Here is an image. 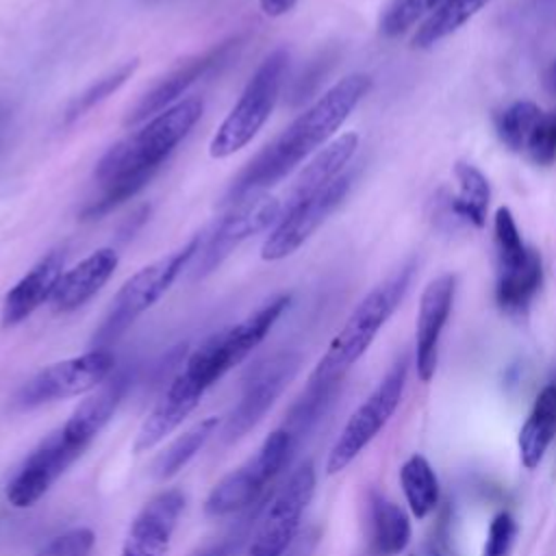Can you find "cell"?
Here are the masks:
<instances>
[{"label":"cell","mask_w":556,"mask_h":556,"mask_svg":"<svg viewBox=\"0 0 556 556\" xmlns=\"http://www.w3.org/2000/svg\"><path fill=\"white\" fill-rule=\"evenodd\" d=\"M369 89L371 78L361 72L334 83L241 169L228 189V200L235 202L243 195L265 191L293 172L306 156L319 152Z\"/></svg>","instance_id":"1"},{"label":"cell","mask_w":556,"mask_h":556,"mask_svg":"<svg viewBox=\"0 0 556 556\" xmlns=\"http://www.w3.org/2000/svg\"><path fill=\"white\" fill-rule=\"evenodd\" d=\"M204 102L195 96L182 98L169 109L143 122L135 132L113 143L96 163L93 178L100 187L124 180L150 182L165 159L189 135L202 117Z\"/></svg>","instance_id":"2"},{"label":"cell","mask_w":556,"mask_h":556,"mask_svg":"<svg viewBox=\"0 0 556 556\" xmlns=\"http://www.w3.org/2000/svg\"><path fill=\"white\" fill-rule=\"evenodd\" d=\"M415 267L413 258L402 263L356 304L311 371L308 382H341L343 374L367 352L376 334L404 300L413 282Z\"/></svg>","instance_id":"3"},{"label":"cell","mask_w":556,"mask_h":556,"mask_svg":"<svg viewBox=\"0 0 556 556\" xmlns=\"http://www.w3.org/2000/svg\"><path fill=\"white\" fill-rule=\"evenodd\" d=\"M100 430L91 426L83 415L72 410L67 421L46 437L17 467L7 482L4 495L13 508H30L37 504L50 486L85 454L96 441Z\"/></svg>","instance_id":"4"},{"label":"cell","mask_w":556,"mask_h":556,"mask_svg":"<svg viewBox=\"0 0 556 556\" xmlns=\"http://www.w3.org/2000/svg\"><path fill=\"white\" fill-rule=\"evenodd\" d=\"M287 70L289 50L285 46L271 50L261 61L256 72L250 76L245 89L241 91L237 104L217 126L208 143V154L213 159H226L245 148L256 137L280 98Z\"/></svg>","instance_id":"5"},{"label":"cell","mask_w":556,"mask_h":556,"mask_svg":"<svg viewBox=\"0 0 556 556\" xmlns=\"http://www.w3.org/2000/svg\"><path fill=\"white\" fill-rule=\"evenodd\" d=\"M200 248V235H193L185 245L161 256L159 261L135 271L115 293L111 308L93 334L96 348H106L117 341L137 317H141L148 308H152L174 285V280L189 267L191 258Z\"/></svg>","instance_id":"6"},{"label":"cell","mask_w":556,"mask_h":556,"mask_svg":"<svg viewBox=\"0 0 556 556\" xmlns=\"http://www.w3.org/2000/svg\"><path fill=\"white\" fill-rule=\"evenodd\" d=\"M291 295L280 293L258 306L241 321L211 334L191 352L185 363V371L193 376L204 389L213 387L226 371L239 365L274 328L280 315L287 311Z\"/></svg>","instance_id":"7"},{"label":"cell","mask_w":556,"mask_h":556,"mask_svg":"<svg viewBox=\"0 0 556 556\" xmlns=\"http://www.w3.org/2000/svg\"><path fill=\"white\" fill-rule=\"evenodd\" d=\"M280 211V200L267 191H256L230 202L228 211L222 213L204 232H200V248L187 267L189 278H206L243 241L271 228L278 222Z\"/></svg>","instance_id":"8"},{"label":"cell","mask_w":556,"mask_h":556,"mask_svg":"<svg viewBox=\"0 0 556 556\" xmlns=\"http://www.w3.org/2000/svg\"><path fill=\"white\" fill-rule=\"evenodd\" d=\"M406 378H408V358L402 356L391 365V369L384 374L378 387L369 393V397L345 421L343 430L339 432L334 445L328 452L326 471L330 476L343 471L384 428V424L391 419V415L402 402Z\"/></svg>","instance_id":"9"},{"label":"cell","mask_w":556,"mask_h":556,"mask_svg":"<svg viewBox=\"0 0 556 556\" xmlns=\"http://www.w3.org/2000/svg\"><path fill=\"white\" fill-rule=\"evenodd\" d=\"M295 439L287 428L274 430L256 456L245 465L226 473L208 493L204 502V513L208 517H224L237 510L248 508L258 493L280 473V469L289 463V456L295 447Z\"/></svg>","instance_id":"10"},{"label":"cell","mask_w":556,"mask_h":556,"mask_svg":"<svg viewBox=\"0 0 556 556\" xmlns=\"http://www.w3.org/2000/svg\"><path fill=\"white\" fill-rule=\"evenodd\" d=\"M113 365L115 356L109 348H93L80 356L52 363L39 369L17 389L13 404L20 410H28L41 404L89 393L111 376Z\"/></svg>","instance_id":"11"},{"label":"cell","mask_w":556,"mask_h":556,"mask_svg":"<svg viewBox=\"0 0 556 556\" xmlns=\"http://www.w3.org/2000/svg\"><path fill=\"white\" fill-rule=\"evenodd\" d=\"M354 174L343 172L334 182H330L319 193L300 200L285 202L278 222L271 226L267 239L261 245L263 261H282L300 250L311 235L334 213V208L345 200L352 189Z\"/></svg>","instance_id":"12"},{"label":"cell","mask_w":556,"mask_h":556,"mask_svg":"<svg viewBox=\"0 0 556 556\" xmlns=\"http://www.w3.org/2000/svg\"><path fill=\"white\" fill-rule=\"evenodd\" d=\"M315 482V467L308 460L289 476L267 506L250 543L248 556H287L304 510L313 500Z\"/></svg>","instance_id":"13"},{"label":"cell","mask_w":556,"mask_h":556,"mask_svg":"<svg viewBox=\"0 0 556 556\" xmlns=\"http://www.w3.org/2000/svg\"><path fill=\"white\" fill-rule=\"evenodd\" d=\"M298 367H300V356L291 352L278 354L261 363L252 371L237 408L230 413V417L224 424V441H237L250 428H254L265 417V413L274 406V402L280 397L289 380L295 376Z\"/></svg>","instance_id":"14"},{"label":"cell","mask_w":556,"mask_h":556,"mask_svg":"<svg viewBox=\"0 0 556 556\" xmlns=\"http://www.w3.org/2000/svg\"><path fill=\"white\" fill-rule=\"evenodd\" d=\"M241 46V37H228L215 46H211L208 50H204L202 54H195L191 59H187L185 63H180L178 67H174L167 76H163L150 91L143 93V98L126 113L124 117V126H141L143 122H148L150 117L159 115L161 111L169 109L172 104L178 102V98L193 85L198 83L202 76H206L211 70H215L219 63H226L232 54V50H237Z\"/></svg>","instance_id":"15"},{"label":"cell","mask_w":556,"mask_h":556,"mask_svg":"<svg viewBox=\"0 0 556 556\" xmlns=\"http://www.w3.org/2000/svg\"><path fill=\"white\" fill-rule=\"evenodd\" d=\"M456 293V276L441 274L430 280L421 293L417 326H415V367L417 376L428 382L437 371L439 361V343L447 317L452 313Z\"/></svg>","instance_id":"16"},{"label":"cell","mask_w":556,"mask_h":556,"mask_svg":"<svg viewBox=\"0 0 556 556\" xmlns=\"http://www.w3.org/2000/svg\"><path fill=\"white\" fill-rule=\"evenodd\" d=\"M182 508L185 493L180 489L156 493L130 521L122 556H165Z\"/></svg>","instance_id":"17"},{"label":"cell","mask_w":556,"mask_h":556,"mask_svg":"<svg viewBox=\"0 0 556 556\" xmlns=\"http://www.w3.org/2000/svg\"><path fill=\"white\" fill-rule=\"evenodd\" d=\"M206 389L195 382L189 374L182 369L176 374V378L167 384V389L161 393L148 417L143 419L132 450L137 454L152 450L159 445L165 437H169L187 417L189 413L200 404Z\"/></svg>","instance_id":"18"},{"label":"cell","mask_w":556,"mask_h":556,"mask_svg":"<svg viewBox=\"0 0 556 556\" xmlns=\"http://www.w3.org/2000/svg\"><path fill=\"white\" fill-rule=\"evenodd\" d=\"M65 254L63 250H50L43 254L4 295L0 324L13 328L28 319L41 304L52 300L54 289L63 276Z\"/></svg>","instance_id":"19"},{"label":"cell","mask_w":556,"mask_h":556,"mask_svg":"<svg viewBox=\"0 0 556 556\" xmlns=\"http://www.w3.org/2000/svg\"><path fill=\"white\" fill-rule=\"evenodd\" d=\"M117 263H119V256L113 248H98L96 252L85 256L78 265H74L72 269H65L50 300L52 311L72 313L80 308L109 282Z\"/></svg>","instance_id":"20"},{"label":"cell","mask_w":556,"mask_h":556,"mask_svg":"<svg viewBox=\"0 0 556 556\" xmlns=\"http://www.w3.org/2000/svg\"><path fill=\"white\" fill-rule=\"evenodd\" d=\"M358 150V135L356 132H343L330 143H326L315 156L300 169L295 176L287 202H300L306 200L321 189H326L330 182H334L343 172H348L350 161L354 159Z\"/></svg>","instance_id":"21"},{"label":"cell","mask_w":556,"mask_h":556,"mask_svg":"<svg viewBox=\"0 0 556 556\" xmlns=\"http://www.w3.org/2000/svg\"><path fill=\"white\" fill-rule=\"evenodd\" d=\"M556 434V384L549 382L536 395L528 419L519 430V458L523 467L534 469L543 460Z\"/></svg>","instance_id":"22"},{"label":"cell","mask_w":556,"mask_h":556,"mask_svg":"<svg viewBox=\"0 0 556 556\" xmlns=\"http://www.w3.org/2000/svg\"><path fill=\"white\" fill-rule=\"evenodd\" d=\"M454 178L458 182V193L450 198V213L473 226L482 228L486 224V208L491 200V187L486 176L471 163H456Z\"/></svg>","instance_id":"23"},{"label":"cell","mask_w":556,"mask_h":556,"mask_svg":"<svg viewBox=\"0 0 556 556\" xmlns=\"http://www.w3.org/2000/svg\"><path fill=\"white\" fill-rule=\"evenodd\" d=\"M541 285H543V263H541V254L534 250V254L528 258L523 267L508 274H497L495 302L504 313L521 315L532 304Z\"/></svg>","instance_id":"24"},{"label":"cell","mask_w":556,"mask_h":556,"mask_svg":"<svg viewBox=\"0 0 556 556\" xmlns=\"http://www.w3.org/2000/svg\"><path fill=\"white\" fill-rule=\"evenodd\" d=\"M410 541V521L406 513L380 493L371 495V543L376 554L395 556Z\"/></svg>","instance_id":"25"},{"label":"cell","mask_w":556,"mask_h":556,"mask_svg":"<svg viewBox=\"0 0 556 556\" xmlns=\"http://www.w3.org/2000/svg\"><path fill=\"white\" fill-rule=\"evenodd\" d=\"M491 0H443V4L417 26L413 46L419 50L432 48L445 37L460 30L471 17H476Z\"/></svg>","instance_id":"26"},{"label":"cell","mask_w":556,"mask_h":556,"mask_svg":"<svg viewBox=\"0 0 556 556\" xmlns=\"http://www.w3.org/2000/svg\"><path fill=\"white\" fill-rule=\"evenodd\" d=\"M400 482L410 513L417 519L428 517L439 502V480L426 456L413 454L400 469Z\"/></svg>","instance_id":"27"},{"label":"cell","mask_w":556,"mask_h":556,"mask_svg":"<svg viewBox=\"0 0 556 556\" xmlns=\"http://www.w3.org/2000/svg\"><path fill=\"white\" fill-rule=\"evenodd\" d=\"M217 417H206L191 426L185 434H180L176 441H172L152 463V476L159 480H167L176 476L202 447L204 443L215 434L217 430Z\"/></svg>","instance_id":"28"},{"label":"cell","mask_w":556,"mask_h":556,"mask_svg":"<svg viewBox=\"0 0 556 556\" xmlns=\"http://www.w3.org/2000/svg\"><path fill=\"white\" fill-rule=\"evenodd\" d=\"M493 248L497 274H508L528 263L534 248L526 245L510 208L500 206L493 217Z\"/></svg>","instance_id":"29"},{"label":"cell","mask_w":556,"mask_h":556,"mask_svg":"<svg viewBox=\"0 0 556 556\" xmlns=\"http://www.w3.org/2000/svg\"><path fill=\"white\" fill-rule=\"evenodd\" d=\"M541 115H543V109L536 102L515 100L493 117L495 135L510 152L521 154Z\"/></svg>","instance_id":"30"},{"label":"cell","mask_w":556,"mask_h":556,"mask_svg":"<svg viewBox=\"0 0 556 556\" xmlns=\"http://www.w3.org/2000/svg\"><path fill=\"white\" fill-rule=\"evenodd\" d=\"M139 67V59H130L126 61L124 65H119L117 70L109 72L106 76L98 78L96 83H91L85 91H80L72 102L70 106L65 109V115H63V122L65 124H72L76 119H80L83 115H87L93 106H98L102 100H106L109 96H113Z\"/></svg>","instance_id":"31"},{"label":"cell","mask_w":556,"mask_h":556,"mask_svg":"<svg viewBox=\"0 0 556 556\" xmlns=\"http://www.w3.org/2000/svg\"><path fill=\"white\" fill-rule=\"evenodd\" d=\"M441 4L443 0H393L380 15V35L400 37L415 24L426 22Z\"/></svg>","instance_id":"32"},{"label":"cell","mask_w":556,"mask_h":556,"mask_svg":"<svg viewBox=\"0 0 556 556\" xmlns=\"http://www.w3.org/2000/svg\"><path fill=\"white\" fill-rule=\"evenodd\" d=\"M523 154L543 167L556 163V111H543L526 141Z\"/></svg>","instance_id":"33"},{"label":"cell","mask_w":556,"mask_h":556,"mask_svg":"<svg viewBox=\"0 0 556 556\" xmlns=\"http://www.w3.org/2000/svg\"><path fill=\"white\" fill-rule=\"evenodd\" d=\"M96 534L89 528H72L54 536L37 556H89Z\"/></svg>","instance_id":"34"},{"label":"cell","mask_w":556,"mask_h":556,"mask_svg":"<svg viewBox=\"0 0 556 556\" xmlns=\"http://www.w3.org/2000/svg\"><path fill=\"white\" fill-rule=\"evenodd\" d=\"M517 536V521L515 517L504 510L497 513L489 526V534H486V543H484V552L482 556H508L513 549Z\"/></svg>","instance_id":"35"},{"label":"cell","mask_w":556,"mask_h":556,"mask_svg":"<svg viewBox=\"0 0 556 556\" xmlns=\"http://www.w3.org/2000/svg\"><path fill=\"white\" fill-rule=\"evenodd\" d=\"M295 4H298V0H258L261 11L269 17H280V15L289 13Z\"/></svg>","instance_id":"36"},{"label":"cell","mask_w":556,"mask_h":556,"mask_svg":"<svg viewBox=\"0 0 556 556\" xmlns=\"http://www.w3.org/2000/svg\"><path fill=\"white\" fill-rule=\"evenodd\" d=\"M424 556H450V554H447V545L441 541L439 534H434V536L426 543Z\"/></svg>","instance_id":"37"},{"label":"cell","mask_w":556,"mask_h":556,"mask_svg":"<svg viewBox=\"0 0 556 556\" xmlns=\"http://www.w3.org/2000/svg\"><path fill=\"white\" fill-rule=\"evenodd\" d=\"M543 80H545V87L556 96V59H554V61L549 63V67L545 70Z\"/></svg>","instance_id":"38"},{"label":"cell","mask_w":556,"mask_h":556,"mask_svg":"<svg viewBox=\"0 0 556 556\" xmlns=\"http://www.w3.org/2000/svg\"><path fill=\"white\" fill-rule=\"evenodd\" d=\"M195 556H226V545H217V547H211V549H204Z\"/></svg>","instance_id":"39"},{"label":"cell","mask_w":556,"mask_h":556,"mask_svg":"<svg viewBox=\"0 0 556 556\" xmlns=\"http://www.w3.org/2000/svg\"><path fill=\"white\" fill-rule=\"evenodd\" d=\"M545 4H549V7H556V0H543Z\"/></svg>","instance_id":"40"},{"label":"cell","mask_w":556,"mask_h":556,"mask_svg":"<svg viewBox=\"0 0 556 556\" xmlns=\"http://www.w3.org/2000/svg\"><path fill=\"white\" fill-rule=\"evenodd\" d=\"M554 384H556V380H554Z\"/></svg>","instance_id":"41"}]
</instances>
